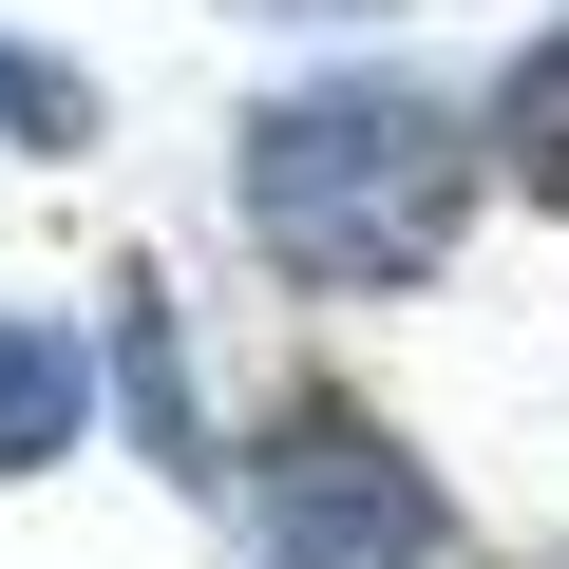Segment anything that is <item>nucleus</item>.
<instances>
[{"instance_id": "4", "label": "nucleus", "mask_w": 569, "mask_h": 569, "mask_svg": "<svg viewBox=\"0 0 569 569\" xmlns=\"http://www.w3.org/2000/svg\"><path fill=\"white\" fill-rule=\"evenodd\" d=\"M96 399H114V380H96L77 323H20V305H0V475H58V456L96 437Z\"/></svg>"}, {"instance_id": "1", "label": "nucleus", "mask_w": 569, "mask_h": 569, "mask_svg": "<svg viewBox=\"0 0 569 569\" xmlns=\"http://www.w3.org/2000/svg\"><path fill=\"white\" fill-rule=\"evenodd\" d=\"M475 209V133L418 96V77H305L247 114V247L323 305H380L418 284Z\"/></svg>"}, {"instance_id": "2", "label": "nucleus", "mask_w": 569, "mask_h": 569, "mask_svg": "<svg viewBox=\"0 0 569 569\" xmlns=\"http://www.w3.org/2000/svg\"><path fill=\"white\" fill-rule=\"evenodd\" d=\"M247 550L266 569H456V512H437V475L380 437V418H284L266 456H247Z\"/></svg>"}, {"instance_id": "5", "label": "nucleus", "mask_w": 569, "mask_h": 569, "mask_svg": "<svg viewBox=\"0 0 569 569\" xmlns=\"http://www.w3.org/2000/svg\"><path fill=\"white\" fill-rule=\"evenodd\" d=\"M493 152H512V171L569 209V39H531V58L493 77Z\"/></svg>"}, {"instance_id": "3", "label": "nucleus", "mask_w": 569, "mask_h": 569, "mask_svg": "<svg viewBox=\"0 0 569 569\" xmlns=\"http://www.w3.org/2000/svg\"><path fill=\"white\" fill-rule=\"evenodd\" d=\"M96 380H114V418H133V456H152V475H190V493L228 475V456H209V418H190V361H171V305H152V284H114Z\"/></svg>"}, {"instance_id": "6", "label": "nucleus", "mask_w": 569, "mask_h": 569, "mask_svg": "<svg viewBox=\"0 0 569 569\" xmlns=\"http://www.w3.org/2000/svg\"><path fill=\"white\" fill-rule=\"evenodd\" d=\"M0 152H96V77H77V58H20V39H0Z\"/></svg>"}]
</instances>
